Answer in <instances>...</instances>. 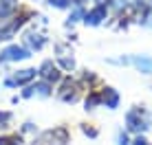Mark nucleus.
Wrapping results in <instances>:
<instances>
[{"instance_id":"17","label":"nucleus","mask_w":152,"mask_h":145,"mask_svg":"<svg viewBox=\"0 0 152 145\" xmlns=\"http://www.w3.org/2000/svg\"><path fill=\"white\" fill-rule=\"evenodd\" d=\"M84 15H86V9H84V7H73V11L69 13V18H66V27L77 24L80 20H84Z\"/></svg>"},{"instance_id":"4","label":"nucleus","mask_w":152,"mask_h":145,"mask_svg":"<svg viewBox=\"0 0 152 145\" xmlns=\"http://www.w3.org/2000/svg\"><path fill=\"white\" fill-rule=\"evenodd\" d=\"M31 57V51L22 44H7L0 51V66L2 64H15V62H24Z\"/></svg>"},{"instance_id":"24","label":"nucleus","mask_w":152,"mask_h":145,"mask_svg":"<svg viewBox=\"0 0 152 145\" xmlns=\"http://www.w3.org/2000/svg\"><path fill=\"white\" fill-rule=\"evenodd\" d=\"M33 132H38V125L31 123V121H27L22 128H20V134H33Z\"/></svg>"},{"instance_id":"12","label":"nucleus","mask_w":152,"mask_h":145,"mask_svg":"<svg viewBox=\"0 0 152 145\" xmlns=\"http://www.w3.org/2000/svg\"><path fill=\"white\" fill-rule=\"evenodd\" d=\"M119 103H121V95H119L117 88L104 86V88H102V106H106L108 110H117Z\"/></svg>"},{"instance_id":"2","label":"nucleus","mask_w":152,"mask_h":145,"mask_svg":"<svg viewBox=\"0 0 152 145\" xmlns=\"http://www.w3.org/2000/svg\"><path fill=\"white\" fill-rule=\"evenodd\" d=\"M152 130V115L143 106H132L126 112V132L128 134H145Z\"/></svg>"},{"instance_id":"6","label":"nucleus","mask_w":152,"mask_h":145,"mask_svg":"<svg viewBox=\"0 0 152 145\" xmlns=\"http://www.w3.org/2000/svg\"><path fill=\"white\" fill-rule=\"evenodd\" d=\"M38 77V70L35 68H20L15 72H9L4 77V86L7 88H20V86H29L31 81Z\"/></svg>"},{"instance_id":"1","label":"nucleus","mask_w":152,"mask_h":145,"mask_svg":"<svg viewBox=\"0 0 152 145\" xmlns=\"http://www.w3.org/2000/svg\"><path fill=\"white\" fill-rule=\"evenodd\" d=\"M31 18H33V11H29V9H24V7H20L11 18H0V42L13 40L15 33H18Z\"/></svg>"},{"instance_id":"18","label":"nucleus","mask_w":152,"mask_h":145,"mask_svg":"<svg viewBox=\"0 0 152 145\" xmlns=\"http://www.w3.org/2000/svg\"><path fill=\"white\" fill-rule=\"evenodd\" d=\"M11 125H13V112L11 110H0V128L9 130Z\"/></svg>"},{"instance_id":"15","label":"nucleus","mask_w":152,"mask_h":145,"mask_svg":"<svg viewBox=\"0 0 152 145\" xmlns=\"http://www.w3.org/2000/svg\"><path fill=\"white\" fill-rule=\"evenodd\" d=\"M80 84H82L84 90H95L97 84H99V77H97L93 70H82V75H80Z\"/></svg>"},{"instance_id":"25","label":"nucleus","mask_w":152,"mask_h":145,"mask_svg":"<svg viewBox=\"0 0 152 145\" xmlns=\"http://www.w3.org/2000/svg\"><path fill=\"white\" fill-rule=\"evenodd\" d=\"M117 145H130V136H128V132L121 130L117 134Z\"/></svg>"},{"instance_id":"8","label":"nucleus","mask_w":152,"mask_h":145,"mask_svg":"<svg viewBox=\"0 0 152 145\" xmlns=\"http://www.w3.org/2000/svg\"><path fill=\"white\" fill-rule=\"evenodd\" d=\"M42 143L46 145H69L71 143V132L66 125H57L53 130H46L42 134Z\"/></svg>"},{"instance_id":"26","label":"nucleus","mask_w":152,"mask_h":145,"mask_svg":"<svg viewBox=\"0 0 152 145\" xmlns=\"http://www.w3.org/2000/svg\"><path fill=\"white\" fill-rule=\"evenodd\" d=\"M86 4V0H73V7H84Z\"/></svg>"},{"instance_id":"3","label":"nucleus","mask_w":152,"mask_h":145,"mask_svg":"<svg viewBox=\"0 0 152 145\" xmlns=\"http://www.w3.org/2000/svg\"><path fill=\"white\" fill-rule=\"evenodd\" d=\"M82 92H84V88L80 84V79H75V77L69 75V77H62L55 95H57V99L62 103H77L82 99Z\"/></svg>"},{"instance_id":"14","label":"nucleus","mask_w":152,"mask_h":145,"mask_svg":"<svg viewBox=\"0 0 152 145\" xmlns=\"http://www.w3.org/2000/svg\"><path fill=\"white\" fill-rule=\"evenodd\" d=\"M102 106V88H95V90H88V95H86V99H84V110L86 112H91V110H95V108Z\"/></svg>"},{"instance_id":"13","label":"nucleus","mask_w":152,"mask_h":145,"mask_svg":"<svg viewBox=\"0 0 152 145\" xmlns=\"http://www.w3.org/2000/svg\"><path fill=\"white\" fill-rule=\"evenodd\" d=\"M130 66H134L141 75H152V55H132Z\"/></svg>"},{"instance_id":"27","label":"nucleus","mask_w":152,"mask_h":145,"mask_svg":"<svg viewBox=\"0 0 152 145\" xmlns=\"http://www.w3.org/2000/svg\"><path fill=\"white\" fill-rule=\"evenodd\" d=\"M150 20H152V13H150Z\"/></svg>"},{"instance_id":"7","label":"nucleus","mask_w":152,"mask_h":145,"mask_svg":"<svg viewBox=\"0 0 152 145\" xmlns=\"http://www.w3.org/2000/svg\"><path fill=\"white\" fill-rule=\"evenodd\" d=\"M62 72H64V70L57 66V62L44 59L40 64V68H38V77L44 79V81H49V84H60V81H62Z\"/></svg>"},{"instance_id":"11","label":"nucleus","mask_w":152,"mask_h":145,"mask_svg":"<svg viewBox=\"0 0 152 145\" xmlns=\"http://www.w3.org/2000/svg\"><path fill=\"white\" fill-rule=\"evenodd\" d=\"M108 11H110V9H108L106 4H93L86 11V15H84V24H86V27H99L104 20H108Z\"/></svg>"},{"instance_id":"21","label":"nucleus","mask_w":152,"mask_h":145,"mask_svg":"<svg viewBox=\"0 0 152 145\" xmlns=\"http://www.w3.org/2000/svg\"><path fill=\"white\" fill-rule=\"evenodd\" d=\"M46 4L53 9H69L73 7V0H46Z\"/></svg>"},{"instance_id":"10","label":"nucleus","mask_w":152,"mask_h":145,"mask_svg":"<svg viewBox=\"0 0 152 145\" xmlns=\"http://www.w3.org/2000/svg\"><path fill=\"white\" fill-rule=\"evenodd\" d=\"M22 46H27L31 53H35V51H42L46 46V35L40 33V31L35 29H29L22 33Z\"/></svg>"},{"instance_id":"22","label":"nucleus","mask_w":152,"mask_h":145,"mask_svg":"<svg viewBox=\"0 0 152 145\" xmlns=\"http://www.w3.org/2000/svg\"><path fill=\"white\" fill-rule=\"evenodd\" d=\"M128 7V0H110V2H108V9H115V11H124V9Z\"/></svg>"},{"instance_id":"20","label":"nucleus","mask_w":152,"mask_h":145,"mask_svg":"<svg viewBox=\"0 0 152 145\" xmlns=\"http://www.w3.org/2000/svg\"><path fill=\"white\" fill-rule=\"evenodd\" d=\"M82 132L86 134L88 138H97V136H99V130L93 125V123H82Z\"/></svg>"},{"instance_id":"16","label":"nucleus","mask_w":152,"mask_h":145,"mask_svg":"<svg viewBox=\"0 0 152 145\" xmlns=\"http://www.w3.org/2000/svg\"><path fill=\"white\" fill-rule=\"evenodd\" d=\"M20 9L18 0H0V18H11Z\"/></svg>"},{"instance_id":"19","label":"nucleus","mask_w":152,"mask_h":145,"mask_svg":"<svg viewBox=\"0 0 152 145\" xmlns=\"http://www.w3.org/2000/svg\"><path fill=\"white\" fill-rule=\"evenodd\" d=\"M0 145H22V134H2Z\"/></svg>"},{"instance_id":"23","label":"nucleus","mask_w":152,"mask_h":145,"mask_svg":"<svg viewBox=\"0 0 152 145\" xmlns=\"http://www.w3.org/2000/svg\"><path fill=\"white\" fill-rule=\"evenodd\" d=\"M130 145H152V143L145 138V134H134V138H130Z\"/></svg>"},{"instance_id":"5","label":"nucleus","mask_w":152,"mask_h":145,"mask_svg":"<svg viewBox=\"0 0 152 145\" xmlns=\"http://www.w3.org/2000/svg\"><path fill=\"white\" fill-rule=\"evenodd\" d=\"M55 62L64 72L75 70V53H73L71 44H66V42H57L55 44Z\"/></svg>"},{"instance_id":"9","label":"nucleus","mask_w":152,"mask_h":145,"mask_svg":"<svg viewBox=\"0 0 152 145\" xmlns=\"http://www.w3.org/2000/svg\"><path fill=\"white\" fill-rule=\"evenodd\" d=\"M53 95V84H49V81L44 79H38V81H31L29 86H24L22 90V99H31V97H51Z\"/></svg>"}]
</instances>
